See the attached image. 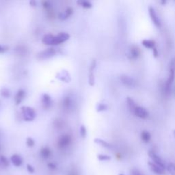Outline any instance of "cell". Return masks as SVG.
<instances>
[{"mask_svg": "<svg viewBox=\"0 0 175 175\" xmlns=\"http://www.w3.org/2000/svg\"><path fill=\"white\" fill-rule=\"evenodd\" d=\"M62 105L66 109H71L73 106V101L72 98L69 96H66L62 99Z\"/></svg>", "mask_w": 175, "mask_h": 175, "instance_id": "18", "label": "cell"}, {"mask_svg": "<svg viewBox=\"0 0 175 175\" xmlns=\"http://www.w3.org/2000/svg\"><path fill=\"white\" fill-rule=\"evenodd\" d=\"M41 103L45 109H49L53 105V99L50 95L45 93L41 97Z\"/></svg>", "mask_w": 175, "mask_h": 175, "instance_id": "8", "label": "cell"}, {"mask_svg": "<svg viewBox=\"0 0 175 175\" xmlns=\"http://www.w3.org/2000/svg\"><path fill=\"white\" fill-rule=\"evenodd\" d=\"M10 161H11L12 163L15 166V167H19L23 164V158L21 157V155L18 154H14L12 155L11 157H10Z\"/></svg>", "mask_w": 175, "mask_h": 175, "instance_id": "15", "label": "cell"}, {"mask_svg": "<svg viewBox=\"0 0 175 175\" xmlns=\"http://www.w3.org/2000/svg\"><path fill=\"white\" fill-rule=\"evenodd\" d=\"M119 175H124L123 174H119Z\"/></svg>", "mask_w": 175, "mask_h": 175, "instance_id": "43", "label": "cell"}, {"mask_svg": "<svg viewBox=\"0 0 175 175\" xmlns=\"http://www.w3.org/2000/svg\"><path fill=\"white\" fill-rule=\"evenodd\" d=\"M57 53V50L53 47H49L45 49L37 54V58L40 60H46L55 56Z\"/></svg>", "mask_w": 175, "mask_h": 175, "instance_id": "3", "label": "cell"}, {"mask_svg": "<svg viewBox=\"0 0 175 175\" xmlns=\"http://www.w3.org/2000/svg\"><path fill=\"white\" fill-rule=\"evenodd\" d=\"M0 95L2 97H4V98H9L10 95H11V92L8 88L2 87L0 89Z\"/></svg>", "mask_w": 175, "mask_h": 175, "instance_id": "25", "label": "cell"}, {"mask_svg": "<svg viewBox=\"0 0 175 175\" xmlns=\"http://www.w3.org/2000/svg\"><path fill=\"white\" fill-rule=\"evenodd\" d=\"M108 109V106L105 104V103H97L96 106V110L97 112H105Z\"/></svg>", "mask_w": 175, "mask_h": 175, "instance_id": "28", "label": "cell"}, {"mask_svg": "<svg viewBox=\"0 0 175 175\" xmlns=\"http://www.w3.org/2000/svg\"><path fill=\"white\" fill-rule=\"evenodd\" d=\"M142 44L144 47L147 49H153L155 47V42L153 40L144 39L142 41Z\"/></svg>", "mask_w": 175, "mask_h": 175, "instance_id": "22", "label": "cell"}, {"mask_svg": "<svg viewBox=\"0 0 175 175\" xmlns=\"http://www.w3.org/2000/svg\"><path fill=\"white\" fill-rule=\"evenodd\" d=\"M9 161L4 155H0V167L7 168L9 166Z\"/></svg>", "mask_w": 175, "mask_h": 175, "instance_id": "26", "label": "cell"}, {"mask_svg": "<svg viewBox=\"0 0 175 175\" xmlns=\"http://www.w3.org/2000/svg\"><path fill=\"white\" fill-rule=\"evenodd\" d=\"M148 155L149 157H150V158L152 159L153 163L157 164V165H158L159 166H160V167L163 168V169L165 168V163H164V161L158 155H157L156 153L153 152V151H149Z\"/></svg>", "mask_w": 175, "mask_h": 175, "instance_id": "10", "label": "cell"}, {"mask_svg": "<svg viewBox=\"0 0 175 175\" xmlns=\"http://www.w3.org/2000/svg\"><path fill=\"white\" fill-rule=\"evenodd\" d=\"M120 80L123 85L129 88H134L136 86V81L133 77L127 75H122L120 77Z\"/></svg>", "mask_w": 175, "mask_h": 175, "instance_id": "7", "label": "cell"}, {"mask_svg": "<svg viewBox=\"0 0 175 175\" xmlns=\"http://www.w3.org/2000/svg\"><path fill=\"white\" fill-rule=\"evenodd\" d=\"M42 6L45 8H47V9H48V8L51 7V4H50V2L45 1L42 2Z\"/></svg>", "mask_w": 175, "mask_h": 175, "instance_id": "36", "label": "cell"}, {"mask_svg": "<svg viewBox=\"0 0 175 175\" xmlns=\"http://www.w3.org/2000/svg\"><path fill=\"white\" fill-rule=\"evenodd\" d=\"M131 175H143L141 172L139 171L138 169H135V168H133L132 170L131 171Z\"/></svg>", "mask_w": 175, "mask_h": 175, "instance_id": "35", "label": "cell"}, {"mask_svg": "<svg viewBox=\"0 0 175 175\" xmlns=\"http://www.w3.org/2000/svg\"><path fill=\"white\" fill-rule=\"evenodd\" d=\"M127 106H128L129 110L130 111L131 113L134 114L135 108L138 106V105H136L134 100L129 97H127Z\"/></svg>", "mask_w": 175, "mask_h": 175, "instance_id": "19", "label": "cell"}, {"mask_svg": "<svg viewBox=\"0 0 175 175\" xmlns=\"http://www.w3.org/2000/svg\"><path fill=\"white\" fill-rule=\"evenodd\" d=\"M77 4H78L79 6H81L82 8H87V9H89V8H92V4L89 1H81V0H79V1H77Z\"/></svg>", "mask_w": 175, "mask_h": 175, "instance_id": "24", "label": "cell"}, {"mask_svg": "<svg viewBox=\"0 0 175 175\" xmlns=\"http://www.w3.org/2000/svg\"><path fill=\"white\" fill-rule=\"evenodd\" d=\"M55 77L58 80L65 82V83H69L71 81V77L69 73L66 70H62L59 71L55 75Z\"/></svg>", "mask_w": 175, "mask_h": 175, "instance_id": "11", "label": "cell"}, {"mask_svg": "<svg viewBox=\"0 0 175 175\" xmlns=\"http://www.w3.org/2000/svg\"><path fill=\"white\" fill-rule=\"evenodd\" d=\"M129 55L131 59H137L140 55V51L138 47L131 46L129 51Z\"/></svg>", "mask_w": 175, "mask_h": 175, "instance_id": "16", "label": "cell"}, {"mask_svg": "<svg viewBox=\"0 0 175 175\" xmlns=\"http://www.w3.org/2000/svg\"><path fill=\"white\" fill-rule=\"evenodd\" d=\"M148 166L150 167V169L151 171H152L153 173L156 174L157 175H163L165 173V171H164L163 168H162L160 166H159L157 164L153 163V161H149Z\"/></svg>", "mask_w": 175, "mask_h": 175, "instance_id": "12", "label": "cell"}, {"mask_svg": "<svg viewBox=\"0 0 175 175\" xmlns=\"http://www.w3.org/2000/svg\"><path fill=\"white\" fill-rule=\"evenodd\" d=\"M26 167H27V170L28 171V172H30V173L31 174L34 173V172H35V169H34V168L32 165H30V164H27Z\"/></svg>", "mask_w": 175, "mask_h": 175, "instance_id": "34", "label": "cell"}, {"mask_svg": "<svg viewBox=\"0 0 175 175\" xmlns=\"http://www.w3.org/2000/svg\"><path fill=\"white\" fill-rule=\"evenodd\" d=\"M47 166H48V168L51 170H55L56 168H57V166L54 163H52V162H50V163L47 164Z\"/></svg>", "mask_w": 175, "mask_h": 175, "instance_id": "37", "label": "cell"}, {"mask_svg": "<svg viewBox=\"0 0 175 175\" xmlns=\"http://www.w3.org/2000/svg\"><path fill=\"white\" fill-rule=\"evenodd\" d=\"M1 101L0 100V107H1Z\"/></svg>", "mask_w": 175, "mask_h": 175, "instance_id": "42", "label": "cell"}, {"mask_svg": "<svg viewBox=\"0 0 175 175\" xmlns=\"http://www.w3.org/2000/svg\"><path fill=\"white\" fill-rule=\"evenodd\" d=\"M21 112L23 119L25 121H33L36 117V111L34 108L29 106H22L21 107Z\"/></svg>", "mask_w": 175, "mask_h": 175, "instance_id": "2", "label": "cell"}, {"mask_svg": "<svg viewBox=\"0 0 175 175\" xmlns=\"http://www.w3.org/2000/svg\"><path fill=\"white\" fill-rule=\"evenodd\" d=\"M134 115L141 119H146L148 117L149 113L146 108L142 106H137L135 109Z\"/></svg>", "mask_w": 175, "mask_h": 175, "instance_id": "9", "label": "cell"}, {"mask_svg": "<svg viewBox=\"0 0 175 175\" xmlns=\"http://www.w3.org/2000/svg\"><path fill=\"white\" fill-rule=\"evenodd\" d=\"M8 50H9V47L8 46L0 45V54L6 53V51H8Z\"/></svg>", "mask_w": 175, "mask_h": 175, "instance_id": "33", "label": "cell"}, {"mask_svg": "<svg viewBox=\"0 0 175 175\" xmlns=\"http://www.w3.org/2000/svg\"><path fill=\"white\" fill-rule=\"evenodd\" d=\"M40 155L43 159H48L49 157H50L51 155V149L47 147V146L42 148L40 151Z\"/></svg>", "mask_w": 175, "mask_h": 175, "instance_id": "21", "label": "cell"}, {"mask_svg": "<svg viewBox=\"0 0 175 175\" xmlns=\"http://www.w3.org/2000/svg\"><path fill=\"white\" fill-rule=\"evenodd\" d=\"M153 56H154L155 58L158 57L159 52H158V51H157L156 47H154V48L153 49Z\"/></svg>", "mask_w": 175, "mask_h": 175, "instance_id": "38", "label": "cell"}, {"mask_svg": "<svg viewBox=\"0 0 175 175\" xmlns=\"http://www.w3.org/2000/svg\"><path fill=\"white\" fill-rule=\"evenodd\" d=\"M25 94H26V92H25V90L22 89V88L18 90V91L17 92V93L14 96L15 104L17 105H19V104H21V102L24 100Z\"/></svg>", "mask_w": 175, "mask_h": 175, "instance_id": "13", "label": "cell"}, {"mask_svg": "<svg viewBox=\"0 0 175 175\" xmlns=\"http://www.w3.org/2000/svg\"><path fill=\"white\" fill-rule=\"evenodd\" d=\"M151 139V135L148 131H142L141 133V140L144 143H148Z\"/></svg>", "mask_w": 175, "mask_h": 175, "instance_id": "23", "label": "cell"}, {"mask_svg": "<svg viewBox=\"0 0 175 175\" xmlns=\"http://www.w3.org/2000/svg\"><path fill=\"white\" fill-rule=\"evenodd\" d=\"M54 35L51 34H47L44 35L42 38V42L43 44L49 45V46H53Z\"/></svg>", "mask_w": 175, "mask_h": 175, "instance_id": "17", "label": "cell"}, {"mask_svg": "<svg viewBox=\"0 0 175 175\" xmlns=\"http://www.w3.org/2000/svg\"><path fill=\"white\" fill-rule=\"evenodd\" d=\"M73 13V9L71 7H68L64 12H62L58 14V19L60 21H66L68 19Z\"/></svg>", "mask_w": 175, "mask_h": 175, "instance_id": "14", "label": "cell"}, {"mask_svg": "<svg viewBox=\"0 0 175 175\" xmlns=\"http://www.w3.org/2000/svg\"><path fill=\"white\" fill-rule=\"evenodd\" d=\"M94 142L95 143L99 144L102 146V147H104L105 148H112V145L109 142H107L105 140H103V139H100V138H95L94 140Z\"/></svg>", "mask_w": 175, "mask_h": 175, "instance_id": "20", "label": "cell"}, {"mask_svg": "<svg viewBox=\"0 0 175 175\" xmlns=\"http://www.w3.org/2000/svg\"><path fill=\"white\" fill-rule=\"evenodd\" d=\"M97 159L99 161H109L111 159V157L109 155L104 154H99L97 155Z\"/></svg>", "mask_w": 175, "mask_h": 175, "instance_id": "30", "label": "cell"}, {"mask_svg": "<svg viewBox=\"0 0 175 175\" xmlns=\"http://www.w3.org/2000/svg\"><path fill=\"white\" fill-rule=\"evenodd\" d=\"M30 5L31 6H32V7H36V6H37V1H34V0H32V1H30Z\"/></svg>", "mask_w": 175, "mask_h": 175, "instance_id": "39", "label": "cell"}, {"mask_svg": "<svg viewBox=\"0 0 175 175\" xmlns=\"http://www.w3.org/2000/svg\"><path fill=\"white\" fill-rule=\"evenodd\" d=\"M79 134H80L81 137L82 138H86V135H87V129L85 125H81L80 127H79Z\"/></svg>", "mask_w": 175, "mask_h": 175, "instance_id": "29", "label": "cell"}, {"mask_svg": "<svg viewBox=\"0 0 175 175\" xmlns=\"http://www.w3.org/2000/svg\"><path fill=\"white\" fill-rule=\"evenodd\" d=\"M72 142V138L68 134H64L60 136L58 141V146L60 148H66L70 145Z\"/></svg>", "mask_w": 175, "mask_h": 175, "instance_id": "5", "label": "cell"}, {"mask_svg": "<svg viewBox=\"0 0 175 175\" xmlns=\"http://www.w3.org/2000/svg\"><path fill=\"white\" fill-rule=\"evenodd\" d=\"M26 144L28 147H34V145H35V141H34V140L32 138L27 137L26 139Z\"/></svg>", "mask_w": 175, "mask_h": 175, "instance_id": "31", "label": "cell"}, {"mask_svg": "<svg viewBox=\"0 0 175 175\" xmlns=\"http://www.w3.org/2000/svg\"><path fill=\"white\" fill-rule=\"evenodd\" d=\"M70 34L66 32H60L58 35L54 36V41L53 46L62 44V43L65 42L70 38Z\"/></svg>", "mask_w": 175, "mask_h": 175, "instance_id": "6", "label": "cell"}, {"mask_svg": "<svg viewBox=\"0 0 175 175\" xmlns=\"http://www.w3.org/2000/svg\"><path fill=\"white\" fill-rule=\"evenodd\" d=\"M168 170L172 175H175V165L174 163H170L168 164Z\"/></svg>", "mask_w": 175, "mask_h": 175, "instance_id": "32", "label": "cell"}, {"mask_svg": "<svg viewBox=\"0 0 175 175\" xmlns=\"http://www.w3.org/2000/svg\"><path fill=\"white\" fill-rule=\"evenodd\" d=\"M173 133H174V137H175V130H174V131H173Z\"/></svg>", "mask_w": 175, "mask_h": 175, "instance_id": "41", "label": "cell"}, {"mask_svg": "<svg viewBox=\"0 0 175 175\" xmlns=\"http://www.w3.org/2000/svg\"><path fill=\"white\" fill-rule=\"evenodd\" d=\"M148 13L151 21H152V22L153 23V24H154L158 28L161 27V23L160 19H159L158 15H157L156 10H155V9L153 7V6H150V7L148 8Z\"/></svg>", "mask_w": 175, "mask_h": 175, "instance_id": "4", "label": "cell"}, {"mask_svg": "<svg viewBox=\"0 0 175 175\" xmlns=\"http://www.w3.org/2000/svg\"><path fill=\"white\" fill-rule=\"evenodd\" d=\"M68 175H78V174L76 173V172H70L68 174Z\"/></svg>", "mask_w": 175, "mask_h": 175, "instance_id": "40", "label": "cell"}, {"mask_svg": "<svg viewBox=\"0 0 175 175\" xmlns=\"http://www.w3.org/2000/svg\"><path fill=\"white\" fill-rule=\"evenodd\" d=\"M175 79V58L171 60L170 62L169 66V75H168V79L166 80L165 85H164V91L166 94H169L170 92V88L173 84V81Z\"/></svg>", "mask_w": 175, "mask_h": 175, "instance_id": "1", "label": "cell"}, {"mask_svg": "<svg viewBox=\"0 0 175 175\" xmlns=\"http://www.w3.org/2000/svg\"><path fill=\"white\" fill-rule=\"evenodd\" d=\"M94 71L89 70L88 73V84L90 86H93L95 84V77H94Z\"/></svg>", "mask_w": 175, "mask_h": 175, "instance_id": "27", "label": "cell"}]
</instances>
